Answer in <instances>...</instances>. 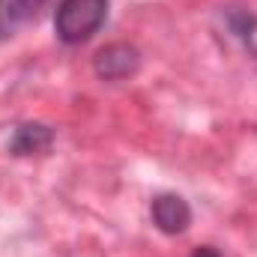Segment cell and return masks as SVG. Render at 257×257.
<instances>
[{
  "label": "cell",
  "instance_id": "cell-1",
  "mask_svg": "<svg viewBox=\"0 0 257 257\" xmlns=\"http://www.w3.org/2000/svg\"><path fill=\"white\" fill-rule=\"evenodd\" d=\"M111 0H60L54 12V33L63 45H84L108 21Z\"/></svg>",
  "mask_w": 257,
  "mask_h": 257
},
{
  "label": "cell",
  "instance_id": "cell-2",
  "mask_svg": "<svg viewBox=\"0 0 257 257\" xmlns=\"http://www.w3.org/2000/svg\"><path fill=\"white\" fill-rule=\"evenodd\" d=\"M93 69L102 81H126L141 69V51L128 42H111L96 54Z\"/></svg>",
  "mask_w": 257,
  "mask_h": 257
},
{
  "label": "cell",
  "instance_id": "cell-3",
  "mask_svg": "<svg viewBox=\"0 0 257 257\" xmlns=\"http://www.w3.org/2000/svg\"><path fill=\"white\" fill-rule=\"evenodd\" d=\"M150 215L153 224L168 236H180L192 224V206L180 194H156L150 203Z\"/></svg>",
  "mask_w": 257,
  "mask_h": 257
},
{
  "label": "cell",
  "instance_id": "cell-4",
  "mask_svg": "<svg viewBox=\"0 0 257 257\" xmlns=\"http://www.w3.org/2000/svg\"><path fill=\"white\" fill-rule=\"evenodd\" d=\"M48 0H0V39L15 36L27 21L39 15Z\"/></svg>",
  "mask_w": 257,
  "mask_h": 257
},
{
  "label": "cell",
  "instance_id": "cell-5",
  "mask_svg": "<svg viewBox=\"0 0 257 257\" xmlns=\"http://www.w3.org/2000/svg\"><path fill=\"white\" fill-rule=\"evenodd\" d=\"M54 141V132L42 123H27V126H18L12 141H9V150L15 156H33V153H45Z\"/></svg>",
  "mask_w": 257,
  "mask_h": 257
},
{
  "label": "cell",
  "instance_id": "cell-6",
  "mask_svg": "<svg viewBox=\"0 0 257 257\" xmlns=\"http://www.w3.org/2000/svg\"><path fill=\"white\" fill-rule=\"evenodd\" d=\"M227 27L251 54H257V15L245 12V9H230L227 12Z\"/></svg>",
  "mask_w": 257,
  "mask_h": 257
},
{
  "label": "cell",
  "instance_id": "cell-7",
  "mask_svg": "<svg viewBox=\"0 0 257 257\" xmlns=\"http://www.w3.org/2000/svg\"><path fill=\"white\" fill-rule=\"evenodd\" d=\"M192 257H221L218 248H212V245H200V248H194Z\"/></svg>",
  "mask_w": 257,
  "mask_h": 257
}]
</instances>
